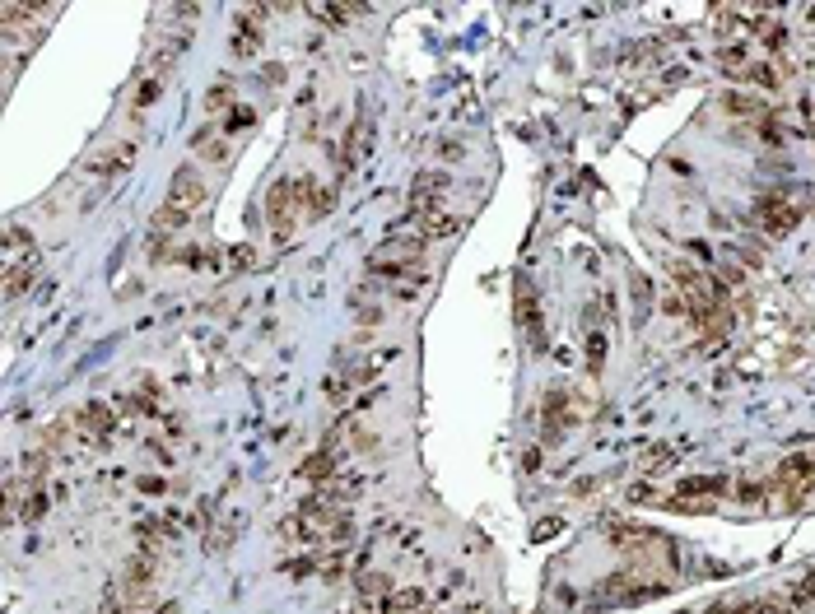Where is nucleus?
<instances>
[{"label": "nucleus", "instance_id": "nucleus-1", "mask_svg": "<svg viewBox=\"0 0 815 614\" xmlns=\"http://www.w3.org/2000/svg\"><path fill=\"white\" fill-rule=\"evenodd\" d=\"M797 219H802V205H792L788 196H764V201H760V224H764V233H788Z\"/></svg>", "mask_w": 815, "mask_h": 614}, {"label": "nucleus", "instance_id": "nucleus-2", "mask_svg": "<svg viewBox=\"0 0 815 614\" xmlns=\"http://www.w3.org/2000/svg\"><path fill=\"white\" fill-rule=\"evenodd\" d=\"M778 484H783L792 498H802L806 489H815V456H788V461L778 466Z\"/></svg>", "mask_w": 815, "mask_h": 614}, {"label": "nucleus", "instance_id": "nucleus-3", "mask_svg": "<svg viewBox=\"0 0 815 614\" xmlns=\"http://www.w3.org/2000/svg\"><path fill=\"white\" fill-rule=\"evenodd\" d=\"M522 321H527L531 340H541V312H536V298H531L527 284H522Z\"/></svg>", "mask_w": 815, "mask_h": 614}, {"label": "nucleus", "instance_id": "nucleus-4", "mask_svg": "<svg viewBox=\"0 0 815 614\" xmlns=\"http://www.w3.org/2000/svg\"><path fill=\"white\" fill-rule=\"evenodd\" d=\"M601 359H606V335H587V363H592V368H601Z\"/></svg>", "mask_w": 815, "mask_h": 614}, {"label": "nucleus", "instance_id": "nucleus-5", "mask_svg": "<svg viewBox=\"0 0 815 614\" xmlns=\"http://www.w3.org/2000/svg\"><path fill=\"white\" fill-rule=\"evenodd\" d=\"M797 601H815V573L802 577V587H797Z\"/></svg>", "mask_w": 815, "mask_h": 614}]
</instances>
